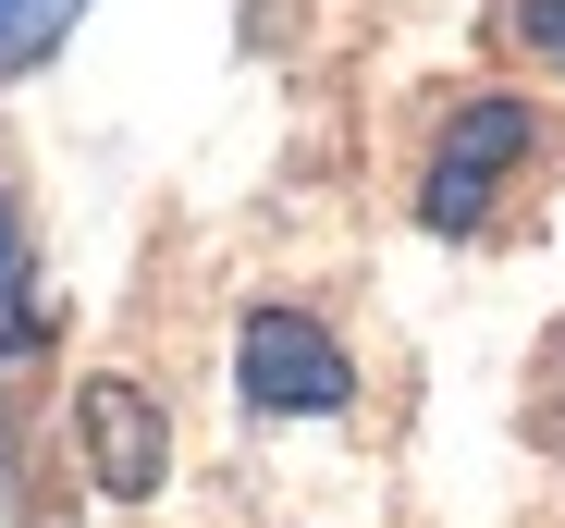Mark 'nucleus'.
<instances>
[{"label": "nucleus", "instance_id": "obj_5", "mask_svg": "<svg viewBox=\"0 0 565 528\" xmlns=\"http://www.w3.org/2000/svg\"><path fill=\"white\" fill-rule=\"evenodd\" d=\"M13 344H38V295H25V234L0 209V357H13Z\"/></svg>", "mask_w": 565, "mask_h": 528}, {"label": "nucleus", "instance_id": "obj_3", "mask_svg": "<svg viewBox=\"0 0 565 528\" xmlns=\"http://www.w3.org/2000/svg\"><path fill=\"white\" fill-rule=\"evenodd\" d=\"M529 136H541V123H529L516 99H480V111H467V123L443 136V160H430V197H418V209H430L443 234H467V222H480V197H492V172H504V160H529Z\"/></svg>", "mask_w": 565, "mask_h": 528}, {"label": "nucleus", "instance_id": "obj_4", "mask_svg": "<svg viewBox=\"0 0 565 528\" xmlns=\"http://www.w3.org/2000/svg\"><path fill=\"white\" fill-rule=\"evenodd\" d=\"M86 0H0V74H38L62 37H74Z\"/></svg>", "mask_w": 565, "mask_h": 528}, {"label": "nucleus", "instance_id": "obj_6", "mask_svg": "<svg viewBox=\"0 0 565 528\" xmlns=\"http://www.w3.org/2000/svg\"><path fill=\"white\" fill-rule=\"evenodd\" d=\"M529 37H541V50L565 62V0H529Z\"/></svg>", "mask_w": 565, "mask_h": 528}, {"label": "nucleus", "instance_id": "obj_2", "mask_svg": "<svg viewBox=\"0 0 565 528\" xmlns=\"http://www.w3.org/2000/svg\"><path fill=\"white\" fill-rule=\"evenodd\" d=\"M74 430H86V479H99L111 504H148L172 479V418L148 406V381H86Z\"/></svg>", "mask_w": 565, "mask_h": 528}, {"label": "nucleus", "instance_id": "obj_1", "mask_svg": "<svg viewBox=\"0 0 565 528\" xmlns=\"http://www.w3.org/2000/svg\"><path fill=\"white\" fill-rule=\"evenodd\" d=\"M234 369H246V394H258L270 418H332V406L356 394L344 344H332L308 308H258V320L234 332Z\"/></svg>", "mask_w": 565, "mask_h": 528}]
</instances>
